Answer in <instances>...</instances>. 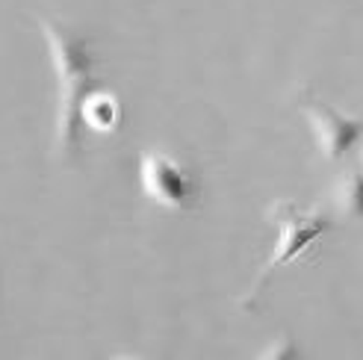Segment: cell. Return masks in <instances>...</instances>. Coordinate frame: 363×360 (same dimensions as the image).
Wrapping results in <instances>:
<instances>
[{
	"mask_svg": "<svg viewBox=\"0 0 363 360\" xmlns=\"http://www.w3.org/2000/svg\"><path fill=\"white\" fill-rule=\"evenodd\" d=\"M121 121V103L113 92H106L104 86H98L92 95L83 103V130H95V133H110L118 128Z\"/></svg>",
	"mask_w": 363,
	"mask_h": 360,
	"instance_id": "5b68a950",
	"label": "cell"
},
{
	"mask_svg": "<svg viewBox=\"0 0 363 360\" xmlns=\"http://www.w3.org/2000/svg\"><path fill=\"white\" fill-rule=\"evenodd\" d=\"M301 113L311 121V128L316 133L319 142V151L328 157V159H342L346 154H352L357 148V142L363 139V121L352 118V116H342L334 106L322 103L307 98L301 103Z\"/></svg>",
	"mask_w": 363,
	"mask_h": 360,
	"instance_id": "3957f363",
	"label": "cell"
},
{
	"mask_svg": "<svg viewBox=\"0 0 363 360\" xmlns=\"http://www.w3.org/2000/svg\"><path fill=\"white\" fill-rule=\"evenodd\" d=\"M334 204L342 215L349 219L363 222V169H349L337 180V189H334Z\"/></svg>",
	"mask_w": 363,
	"mask_h": 360,
	"instance_id": "8992f818",
	"label": "cell"
},
{
	"mask_svg": "<svg viewBox=\"0 0 363 360\" xmlns=\"http://www.w3.org/2000/svg\"><path fill=\"white\" fill-rule=\"evenodd\" d=\"M360 169H363V163H360Z\"/></svg>",
	"mask_w": 363,
	"mask_h": 360,
	"instance_id": "52a82bcc",
	"label": "cell"
},
{
	"mask_svg": "<svg viewBox=\"0 0 363 360\" xmlns=\"http://www.w3.org/2000/svg\"><path fill=\"white\" fill-rule=\"evenodd\" d=\"M142 186L151 195V201L166 207V210H184L192 195H195V180L186 174V169H180L174 159L162 157L157 151L142 157Z\"/></svg>",
	"mask_w": 363,
	"mask_h": 360,
	"instance_id": "277c9868",
	"label": "cell"
},
{
	"mask_svg": "<svg viewBox=\"0 0 363 360\" xmlns=\"http://www.w3.org/2000/svg\"><path fill=\"white\" fill-rule=\"evenodd\" d=\"M269 222L275 225L278 230V242H275V251H272L269 263L263 266V272L257 275V283H254L251 296L257 298V293L266 286V281L278 272L281 266H286L289 260H296L301 251L311 248L325 230L331 227V219L325 213H316V210H298L293 201H278L269 207ZM248 296V298H251ZM245 298V301H248Z\"/></svg>",
	"mask_w": 363,
	"mask_h": 360,
	"instance_id": "7a4b0ae2",
	"label": "cell"
},
{
	"mask_svg": "<svg viewBox=\"0 0 363 360\" xmlns=\"http://www.w3.org/2000/svg\"><path fill=\"white\" fill-rule=\"evenodd\" d=\"M48 50L53 60L60 83V106H57V148L65 159L77 157L83 148V103L101 86L95 74V50L83 33L71 30L62 21H42Z\"/></svg>",
	"mask_w": 363,
	"mask_h": 360,
	"instance_id": "6da1fadb",
	"label": "cell"
}]
</instances>
